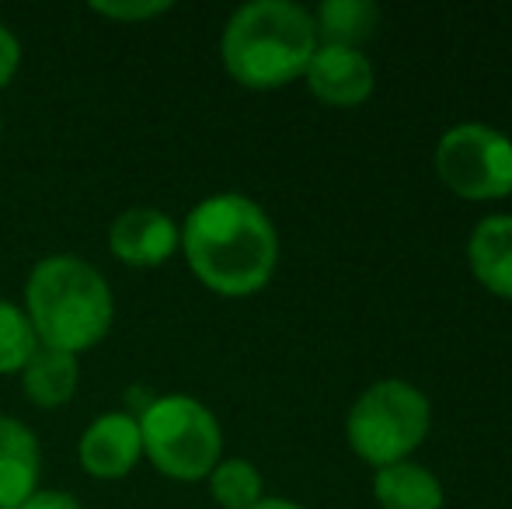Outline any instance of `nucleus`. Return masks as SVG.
I'll use <instances>...</instances> for the list:
<instances>
[{"instance_id":"aec40b11","label":"nucleus","mask_w":512,"mask_h":509,"mask_svg":"<svg viewBox=\"0 0 512 509\" xmlns=\"http://www.w3.org/2000/svg\"><path fill=\"white\" fill-rule=\"evenodd\" d=\"M251 509H304V506L293 503V499H283V496H265L262 503H255Z\"/></svg>"},{"instance_id":"2eb2a0df","label":"nucleus","mask_w":512,"mask_h":509,"mask_svg":"<svg viewBox=\"0 0 512 509\" xmlns=\"http://www.w3.org/2000/svg\"><path fill=\"white\" fill-rule=\"evenodd\" d=\"M209 496L220 509H251L265 499L262 471L244 457H227L209 471Z\"/></svg>"},{"instance_id":"7ed1b4c3","label":"nucleus","mask_w":512,"mask_h":509,"mask_svg":"<svg viewBox=\"0 0 512 509\" xmlns=\"http://www.w3.org/2000/svg\"><path fill=\"white\" fill-rule=\"evenodd\" d=\"M25 314L39 346L77 356L95 349L112 328V286L84 258L49 255L28 272Z\"/></svg>"},{"instance_id":"20e7f679","label":"nucleus","mask_w":512,"mask_h":509,"mask_svg":"<svg viewBox=\"0 0 512 509\" xmlns=\"http://www.w3.org/2000/svg\"><path fill=\"white\" fill-rule=\"evenodd\" d=\"M432 426V405L411 381L387 377L370 384L345 415V440L370 468L411 461Z\"/></svg>"},{"instance_id":"9b49d317","label":"nucleus","mask_w":512,"mask_h":509,"mask_svg":"<svg viewBox=\"0 0 512 509\" xmlns=\"http://www.w3.org/2000/svg\"><path fill=\"white\" fill-rule=\"evenodd\" d=\"M467 265L488 293L512 300V213H492L474 227Z\"/></svg>"},{"instance_id":"412c9836","label":"nucleus","mask_w":512,"mask_h":509,"mask_svg":"<svg viewBox=\"0 0 512 509\" xmlns=\"http://www.w3.org/2000/svg\"><path fill=\"white\" fill-rule=\"evenodd\" d=\"M0 133H4V123H0Z\"/></svg>"},{"instance_id":"4468645a","label":"nucleus","mask_w":512,"mask_h":509,"mask_svg":"<svg viewBox=\"0 0 512 509\" xmlns=\"http://www.w3.org/2000/svg\"><path fill=\"white\" fill-rule=\"evenodd\" d=\"M310 18L317 28V42L363 49V42L377 28L380 11L370 0H324L317 11H310Z\"/></svg>"},{"instance_id":"1a4fd4ad","label":"nucleus","mask_w":512,"mask_h":509,"mask_svg":"<svg viewBox=\"0 0 512 509\" xmlns=\"http://www.w3.org/2000/svg\"><path fill=\"white\" fill-rule=\"evenodd\" d=\"M108 248L133 269H154L178 252V224L154 206H133L112 220Z\"/></svg>"},{"instance_id":"f03ea898","label":"nucleus","mask_w":512,"mask_h":509,"mask_svg":"<svg viewBox=\"0 0 512 509\" xmlns=\"http://www.w3.org/2000/svg\"><path fill=\"white\" fill-rule=\"evenodd\" d=\"M317 46L307 7L293 0H251L223 25L220 60L241 88L276 91L304 77Z\"/></svg>"},{"instance_id":"f3484780","label":"nucleus","mask_w":512,"mask_h":509,"mask_svg":"<svg viewBox=\"0 0 512 509\" xmlns=\"http://www.w3.org/2000/svg\"><path fill=\"white\" fill-rule=\"evenodd\" d=\"M91 11L102 14L108 21H119V25H136V21H150L157 14H168V0H95Z\"/></svg>"},{"instance_id":"f8f14e48","label":"nucleus","mask_w":512,"mask_h":509,"mask_svg":"<svg viewBox=\"0 0 512 509\" xmlns=\"http://www.w3.org/2000/svg\"><path fill=\"white\" fill-rule=\"evenodd\" d=\"M373 499L380 509H443V482L418 461H398L377 468Z\"/></svg>"},{"instance_id":"f257e3e1","label":"nucleus","mask_w":512,"mask_h":509,"mask_svg":"<svg viewBox=\"0 0 512 509\" xmlns=\"http://www.w3.org/2000/svg\"><path fill=\"white\" fill-rule=\"evenodd\" d=\"M178 248L192 276L220 297H251L265 290L279 265L276 224L241 192H216L192 206L178 231Z\"/></svg>"},{"instance_id":"39448f33","label":"nucleus","mask_w":512,"mask_h":509,"mask_svg":"<svg viewBox=\"0 0 512 509\" xmlns=\"http://www.w3.org/2000/svg\"><path fill=\"white\" fill-rule=\"evenodd\" d=\"M136 422L147 461L171 482H203L220 464L223 429L203 401L189 394H164L150 401Z\"/></svg>"},{"instance_id":"0eeeda50","label":"nucleus","mask_w":512,"mask_h":509,"mask_svg":"<svg viewBox=\"0 0 512 509\" xmlns=\"http://www.w3.org/2000/svg\"><path fill=\"white\" fill-rule=\"evenodd\" d=\"M304 81L310 88V95L321 105L331 109H356V105L370 102L373 88H377V70H373L370 56L363 49H349V46H321L310 56Z\"/></svg>"},{"instance_id":"423d86ee","label":"nucleus","mask_w":512,"mask_h":509,"mask_svg":"<svg viewBox=\"0 0 512 509\" xmlns=\"http://www.w3.org/2000/svg\"><path fill=\"white\" fill-rule=\"evenodd\" d=\"M436 175L467 203L512 196V140L488 123H457L436 143Z\"/></svg>"},{"instance_id":"6e6552de","label":"nucleus","mask_w":512,"mask_h":509,"mask_svg":"<svg viewBox=\"0 0 512 509\" xmlns=\"http://www.w3.org/2000/svg\"><path fill=\"white\" fill-rule=\"evenodd\" d=\"M143 457L140 422L133 412H102L77 443V461L98 482H119Z\"/></svg>"},{"instance_id":"dca6fc26","label":"nucleus","mask_w":512,"mask_h":509,"mask_svg":"<svg viewBox=\"0 0 512 509\" xmlns=\"http://www.w3.org/2000/svg\"><path fill=\"white\" fill-rule=\"evenodd\" d=\"M35 349H39V339H35L25 307L0 300V374H21Z\"/></svg>"},{"instance_id":"a211bd4d","label":"nucleus","mask_w":512,"mask_h":509,"mask_svg":"<svg viewBox=\"0 0 512 509\" xmlns=\"http://www.w3.org/2000/svg\"><path fill=\"white\" fill-rule=\"evenodd\" d=\"M18 63H21V42H18V35L0 21V91L14 81Z\"/></svg>"},{"instance_id":"ddd939ff","label":"nucleus","mask_w":512,"mask_h":509,"mask_svg":"<svg viewBox=\"0 0 512 509\" xmlns=\"http://www.w3.org/2000/svg\"><path fill=\"white\" fill-rule=\"evenodd\" d=\"M77 381H81V367L77 356L60 353V349L39 346L35 356L21 370V391L32 405L39 408H60L74 398Z\"/></svg>"},{"instance_id":"6ab92c4d","label":"nucleus","mask_w":512,"mask_h":509,"mask_svg":"<svg viewBox=\"0 0 512 509\" xmlns=\"http://www.w3.org/2000/svg\"><path fill=\"white\" fill-rule=\"evenodd\" d=\"M18 509H84L77 503V496L70 492H60V489H39L32 499H25Z\"/></svg>"},{"instance_id":"9d476101","label":"nucleus","mask_w":512,"mask_h":509,"mask_svg":"<svg viewBox=\"0 0 512 509\" xmlns=\"http://www.w3.org/2000/svg\"><path fill=\"white\" fill-rule=\"evenodd\" d=\"M42 454L35 433L21 419L0 415V509H18L39 492Z\"/></svg>"}]
</instances>
